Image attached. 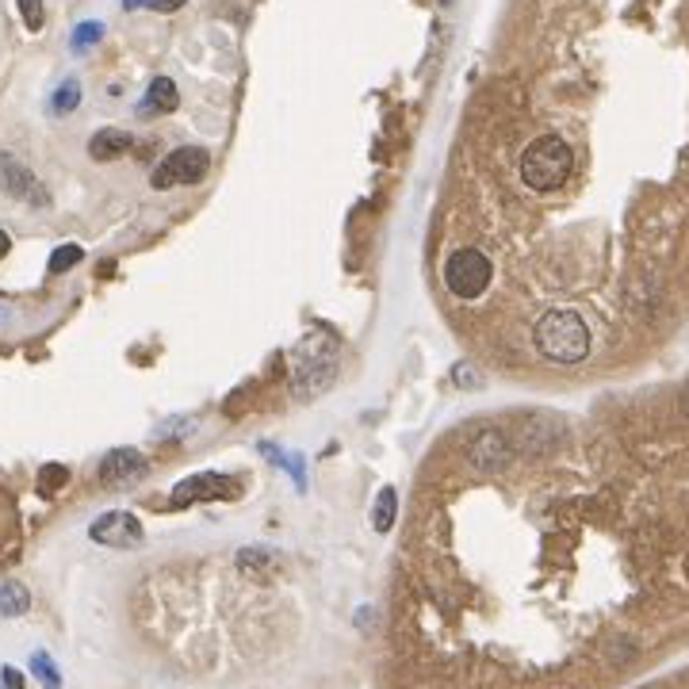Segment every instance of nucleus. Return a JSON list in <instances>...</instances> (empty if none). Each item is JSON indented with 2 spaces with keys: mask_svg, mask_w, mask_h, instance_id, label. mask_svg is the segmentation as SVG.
Returning <instances> with one entry per match:
<instances>
[{
  "mask_svg": "<svg viewBox=\"0 0 689 689\" xmlns=\"http://www.w3.org/2000/svg\"><path fill=\"white\" fill-rule=\"evenodd\" d=\"M537 353L552 364H578L590 356V326L578 311H548L532 330Z\"/></svg>",
  "mask_w": 689,
  "mask_h": 689,
  "instance_id": "f257e3e1",
  "label": "nucleus"
},
{
  "mask_svg": "<svg viewBox=\"0 0 689 689\" xmlns=\"http://www.w3.org/2000/svg\"><path fill=\"white\" fill-rule=\"evenodd\" d=\"M207 169H211V153H207L204 146H181V150H173L158 169H153L150 184H153V188L196 184V181H204V176H207Z\"/></svg>",
  "mask_w": 689,
  "mask_h": 689,
  "instance_id": "39448f33",
  "label": "nucleus"
},
{
  "mask_svg": "<svg viewBox=\"0 0 689 689\" xmlns=\"http://www.w3.org/2000/svg\"><path fill=\"white\" fill-rule=\"evenodd\" d=\"M130 146H135V138H130L127 130L104 127V130H96V135H92L89 153H92V161H115V158H123Z\"/></svg>",
  "mask_w": 689,
  "mask_h": 689,
  "instance_id": "f8f14e48",
  "label": "nucleus"
},
{
  "mask_svg": "<svg viewBox=\"0 0 689 689\" xmlns=\"http://www.w3.org/2000/svg\"><path fill=\"white\" fill-rule=\"evenodd\" d=\"M445 4H448V0H445Z\"/></svg>",
  "mask_w": 689,
  "mask_h": 689,
  "instance_id": "a878e982",
  "label": "nucleus"
},
{
  "mask_svg": "<svg viewBox=\"0 0 689 689\" xmlns=\"http://www.w3.org/2000/svg\"><path fill=\"white\" fill-rule=\"evenodd\" d=\"M66 483H69V468H61V463H46V468L38 471V494H43V498L58 494Z\"/></svg>",
  "mask_w": 689,
  "mask_h": 689,
  "instance_id": "dca6fc26",
  "label": "nucleus"
},
{
  "mask_svg": "<svg viewBox=\"0 0 689 689\" xmlns=\"http://www.w3.org/2000/svg\"><path fill=\"white\" fill-rule=\"evenodd\" d=\"M84 257V250L81 245H58V250H54V257H50V276H61V273H69V268L77 265V261Z\"/></svg>",
  "mask_w": 689,
  "mask_h": 689,
  "instance_id": "f3484780",
  "label": "nucleus"
},
{
  "mask_svg": "<svg viewBox=\"0 0 689 689\" xmlns=\"http://www.w3.org/2000/svg\"><path fill=\"white\" fill-rule=\"evenodd\" d=\"M31 609V594L27 586L20 583H4L0 586V617H20Z\"/></svg>",
  "mask_w": 689,
  "mask_h": 689,
  "instance_id": "4468645a",
  "label": "nucleus"
},
{
  "mask_svg": "<svg viewBox=\"0 0 689 689\" xmlns=\"http://www.w3.org/2000/svg\"><path fill=\"white\" fill-rule=\"evenodd\" d=\"M176 104H181L176 84L169 81V77H153L142 104H138V115H169V112H176Z\"/></svg>",
  "mask_w": 689,
  "mask_h": 689,
  "instance_id": "9b49d317",
  "label": "nucleus"
},
{
  "mask_svg": "<svg viewBox=\"0 0 689 689\" xmlns=\"http://www.w3.org/2000/svg\"><path fill=\"white\" fill-rule=\"evenodd\" d=\"M20 4V15H23V23H27V31H43V0H15Z\"/></svg>",
  "mask_w": 689,
  "mask_h": 689,
  "instance_id": "6ab92c4d",
  "label": "nucleus"
},
{
  "mask_svg": "<svg viewBox=\"0 0 689 689\" xmlns=\"http://www.w3.org/2000/svg\"><path fill=\"white\" fill-rule=\"evenodd\" d=\"M146 475V456L138 448H112V452L100 460L96 479L104 486H130Z\"/></svg>",
  "mask_w": 689,
  "mask_h": 689,
  "instance_id": "1a4fd4ad",
  "label": "nucleus"
},
{
  "mask_svg": "<svg viewBox=\"0 0 689 689\" xmlns=\"http://www.w3.org/2000/svg\"><path fill=\"white\" fill-rule=\"evenodd\" d=\"M445 284L456 299H479L491 284V261L479 250H456L445 261Z\"/></svg>",
  "mask_w": 689,
  "mask_h": 689,
  "instance_id": "20e7f679",
  "label": "nucleus"
},
{
  "mask_svg": "<svg viewBox=\"0 0 689 689\" xmlns=\"http://www.w3.org/2000/svg\"><path fill=\"white\" fill-rule=\"evenodd\" d=\"M77 104H81V81H73V77H69V81H61L58 92L50 96V112L54 115H69Z\"/></svg>",
  "mask_w": 689,
  "mask_h": 689,
  "instance_id": "2eb2a0df",
  "label": "nucleus"
},
{
  "mask_svg": "<svg viewBox=\"0 0 689 689\" xmlns=\"http://www.w3.org/2000/svg\"><path fill=\"white\" fill-rule=\"evenodd\" d=\"M394 514H399V494H394V486H383V491L376 494V506H371V529L391 532Z\"/></svg>",
  "mask_w": 689,
  "mask_h": 689,
  "instance_id": "ddd939ff",
  "label": "nucleus"
},
{
  "mask_svg": "<svg viewBox=\"0 0 689 689\" xmlns=\"http://www.w3.org/2000/svg\"><path fill=\"white\" fill-rule=\"evenodd\" d=\"M4 682H8V686H12V689H23V678H20V675H15V670H12V667H4Z\"/></svg>",
  "mask_w": 689,
  "mask_h": 689,
  "instance_id": "4be33fe9",
  "label": "nucleus"
},
{
  "mask_svg": "<svg viewBox=\"0 0 689 689\" xmlns=\"http://www.w3.org/2000/svg\"><path fill=\"white\" fill-rule=\"evenodd\" d=\"M337 379V345L334 342H303L296 356V376H291V387H296V399H319L326 387H334Z\"/></svg>",
  "mask_w": 689,
  "mask_h": 689,
  "instance_id": "7ed1b4c3",
  "label": "nucleus"
},
{
  "mask_svg": "<svg viewBox=\"0 0 689 689\" xmlns=\"http://www.w3.org/2000/svg\"><path fill=\"white\" fill-rule=\"evenodd\" d=\"M0 192L12 199H23V204L31 207L50 204V196H46V188L38 184V176L31 173L23 161H15L12 153H0Z\"/></svg>",
  "mask_w": 689,
  "mask_h": 689,
  "instance_id": "6e6552de",
  "label": "nucleus"
},
{
  "mask_svg": "<svg viewBox=\"0 0 689 689\" xmlns=\"http://www.w3.org/2000/svg\"><path fill=\"white\" fill-rule=\"evenodd\" d=\"M142 4H150V0H123V8H127V12H135V8H142Z\"/></svg>",
  "mask_w": 689,
  "mask_h": 689,
  "instance_id": "b1692460",
  "label": "nucleus"
},
{
  "mask_svg": "<svg viewBox=\"0 0 689 689\" xmlns=\"http://www.w3.org/2000/svg\"><path fill=\"white\" fill-rule=\"evenodd\" d=\"M89 537L104 548H138L142 544V521L127 509H112V514H100L96 521L89 525Z\"/></svg>",
  "mask_w": 689,
  "mask_h": 689,
  "instance_id": "0eeeda50",
  "label": "nucleus"
},
{
  "mask_svg": "<svg viewBox=\"0 0 689 689\" xmlns=\"http://www.w3.org/2000/svg\"><path fill=\"white\" fill-rule=\"evenodd\" d=\"M100 38H104V23H81V27L73 31V50H89Z\"/></svg>",
  "mask_w": 689,
  "mask_h": 689,
  "instance_id": "a211bd4d",
  "label": "nucleus"
},
{
  "mask_svg": "<svg viewBox=\"0 0 689 689\" xmlns=\"http://www.w3.org/2000/svg\"><path fill=\"white\" fill-rule=\"evenodd\" d=\"M238 494H242V483H238V479L204 471V475H192L173 486V506H192V502H230V498H238Z\"/></svg>",
  "mask_w": 689,
  "mask_h": 689,
  "instance_id": "423d86ee",
  "label": "nucleus"
},
{
  "mask_svg": "<svg viewBox=\"0 0 689 689\" xmlns=\"http://www.w3.org/2000/svg\"><path fill=\"white\" fill-rule=\"evenodd\" d=\"M468 460L475 463L479 471H502V468H509V460H514V448H509L506 433L483 429L468 445Z\"/></svg>",
  "mask_w": 689,
  "mask_h": 689,
  "instance_id": "9d476101",
  "label": "nucleus"
},
{
  "mask_svg": "<svg viewBox=\"0 0 689 689\" xmlns=\"http://www.w3.org/2000/svg\"><path fill=\"white\" fill-rule=\"evenodd\" d=\"M12 250V238L4 234V230H0V261H4V253Z\"/></svg>",
  "mask_w": 689,
  "mask_h": 689,
  "instance_id": "5701e85b",
  "label": "nucleus"
},
{
  "mask_svg": "<svg viewBox=\"0 0 689 689\" xmlns=\"http://www.w3.org/2000/svg\"><path fill=\"white\" fill-rule=\"evenodd\" d=\"M571 169H575V153L560 135H540L521 153V181L532 192H555L567 184Z\"/></svg>",
  "mask_w": 689,
  "mask_h": 689,
  "instance_id": "f03ea898",
  "label": "nucleus"
},
{
  "mask_svg": "<svg viewBox=\"0 0 689 689\" xmlns=\"http://www.w3.org/2000/svg\"><path fill=\"white\" fill-rule=\"evenodd\" d=\"M682 414L689 417V383H686V391H682Z\"/></svg>",
  "mask_w": 689,
  "mask_h": 689,
  "instance_id": "393cba45",
  "label": "nucleus"
},
{
  "mask_svg": "<svg viewBox=\"0 0 689 689\" xmlns=\"http://www.w3.org/2000/svg\"><path fill=\"white\" fill-rule=\"evenodd\" d=\"M35 670L43 675L46 689H58V670H54V663L46 659V655H35Z\"/></svg>",
  "mask_w": 689,
  "mask_h": 689,
  "instance_id": "aec40b11",
  "label": "nucleus"
},
{
  "mask_svg": "<svg viewBox=\"0 0 689 689\" xmlns=\"http://www.w3.org/2000/svg\"><path fill=\"white\" fill-rule=\"evenodd\" d=\"M150 8H158V12H176V8H184V0H150Z\"/></svg>",
  "mask_w": 689,
  "mask_h": 689,
  "instance_id": "412c9836",
  "label": "nucleus"
}]
</instances>
